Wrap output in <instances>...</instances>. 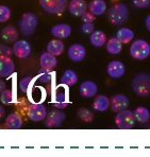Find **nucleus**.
<instances>
[{"instance_id": "obj_10", "label": "nucleus", "mask_w": 150, "mask_h": 157, "mask_svg": "<svg viewBox=\"0 0 150 157\" xmlns=\"http://www.w3.org/2000/svg\"><path fill=\"white\" fill-rule=\"evenodd\" d=\"M68 57L73 62H81L86 56V50L80 44H73L67 50Z\"/></svg>"}, {"instance_id": "obj_12", "label": "nucleus", "mask_w": 150, "mask_h": 157, "mask_svg": "<svg viewBox=\"0 0 150 157\" xmlns=\"http://www.w3.org/2000/svg\"><path fill=\"white\" fill-rule=\"evenodd\" d=\"M68 11L71 15L81 17L87 12V3L85 0H70L68 4Z\"/></svg>"}, {"instance_id": "obj_16", "label": "nucleus", "mask_w": 150, "mask_h": 157, "mask_svg": "<svg viewBox=\"0 0 150 157\" xmlns=\"http://www.w3.org/2000/svg\"><path fill=\"white\" fill-rule=\"evenodd\" d=\"M97 91H98V87H97L96 83L92 82V81H85L83 82L79 87V92L83 98H93L96 96Z\"/></svg>"}, {"instance_id": "obj_9", "label": "nucleus", "mask_w": 150, "mask_h": 157, "mask_svg": "<svg viewBox=\"0 0 150 157\" xmlns=\"http://www.w3.org/2000/svg\"><path fill=\"white\" fill-rule=\"evenodd\" d=\"M12 49L13 54L18 59H27L31 53V46L26 40H16Z\"/></svg>"}, {"instance_id": "obj_5", "label": "nucleus", "mask_w": 150, "mask_h": 157, "mask_svg": "<svg viewBox=\"0 0 150 157\" xmlns=\"http://www.w3.org/2000/svg\"><path fill=\"white\" fill-rule=\"evenodd\" d=\"M130 55L135 59H145L150 55V45L144 39L134 40L130 46Z\"/></svg>"}, {"instance_id": "obj_11", "label": "nucleus", "mask_w": 150, "mask_h": 157, "mask_svg": "<svg viewBox=\"0 0 150 157\" xmlns=\"http://www.w3.org/2000/svg\"><path fill=\"white\" fill-rule=\"evenodd\" d=\"M71 31H73V29L69 25L57 24L50 29V34L57 39H64L70 36Z\"/></svg>"}, {"instance_id": "obj_3", "label": "nucleus", "mask_w": 150, "mask_h": 157, "mask_svg": "<svg viewBox=\"0 0 150 157\" xmlns=\"http://www.w3.org/2000/svg\"><path fill=\"white\" fill-rule=\"evenodd\" d=\"M19 30L25 36H30L34 33L38 28V20L35 14L33 13H25L22 15L19 19Z\"/></svg>"}, {"instance_id": "obj_34", "label": "nucleus", "mask_w": 150, "mask_h": 157, "mask_svg": "<svg viewBox=\"0 0 150 157\" xmlns=\"http://www.w3.org/2000/svg\"><path fill=\"white\" fill-rule=\"evenodd\" d=\"M132 4L137 9H147L150 6V0H132Z\"/></svg>"}, {"instance_id": "obj_20", "label": "nucleus", "mask_w": 150, "mask_h": 157, "mask_svg": "<svg viewBox=\"0 0 150 157\" xmlns=\"http://www.w3.org/2000/svg\"><path fill=\"white\" fill-rule=\"evenodd\" d=\"M47 51L51 54H53L54 56H59L61 55L64 51V44L62 43L61 39H53L50 40L47 44Z\"/></svg>"}, {"instance_id": "obj_37", "label": "nucleus", "mask_w": 150, "mask_h": 157, "mask_svg": "<svg viewBox=\"0 0 150 157\" xmlns=\"http://www.w3.org/2000/svg\"><path fill=\"white\" fill-rule=\"evenodd\" d=\"M81 31L84 34H92L95 31V28L93 24H83L81 26Z\"/></svg>"}, {"instance_id": "obj_26", "label": "nucleus", "mask_w": 150, "mask_h": 157, "mask_svg": "<svg viewBox=\"0 0 150 157\" xmlns=\"http://www.w3.org/2000/svg\"><path fill=\"white\" fill-rule=\"evenodd\" d=\"M91 44L96 48L102 47L105 44H107V36H105V32L102 31H94L91 34V37H89Z\"/></svg>"}, {"instance_id": "obj_22", "label": "nucleus", "mask_w": 150, "mask_h": 157, "mask_svg": "<svg viewBox=\"0 0 150 157\" xmlns=\"http://www.w3.org/2000/svg\"><path fill=\"white\" fill-rule=\"evenodd\" d=\"M105 47H107V51L112 55L119 54L123 50V44L117 39V37H112L109 40H107L105 44Z\"/></svg>"}, {"instance_id": "obj_4", "label": "nucleus", "mask_w": 150, "mask_h": 157, "mask_svg": "<svg viewBox=\"0 0 150 157\" xmlns=\"http://www.w3.org/2000/svg\"><path fill=\"white\" fill-rule=\"evenodd\" d=\"M136 118L133 112L129 109H124L118 112L115 117V124L120 130H130L134 126Z\"/></svg>"}, {"instance_id": "obj_27", "label": "nucleus", "mask_w": 150, "mask_h": 157, "mask_svg": "<svg viewBox=\"0 0 150 157\" xmlns=\"http://www.w3.org/2000/svg\"><path fill=\"white\" fill-rule=\"evenodd\" d=\"M77 81H78L77 75H76L75 71L70 70V69H67V70H65V72L63 73V75H62V78H61V83H62V84L66 85V86H68V87L73 86V85L77 83Z\"/></svg>"}, {"instance_id": "obj_17", "label": "nucleus", "mask_w": 150, "mask_h": 157, "mask_svg": "<svg viewBox=\"0 0 150 157\" xmlns=\"http://www.w3.org/2000/svg\"><path fill=\"white\" fill-rule=\"evenodd\" d=\"M57 64V57L53 54L49 52H44L41 53V57H40V65L41 68L44 69H48V70H51L53 69Z\"/></svg>"}, {"instance_id": "obj_6", "label": "nucleus", "mask_w": 150, "mask_h": 157, "mask_svg": "<svg viewBox=\"0 0 150 157\" xmlns=\"http://www.w3.org/2000/svg\"><path fill=\"white\" fill-rule=\"evenodd\" d=\"M40 6L45 12L49 14H60L67 6V0H38Z\"/></svg>"}, {"instance_id": "obj_35", "label": "nucleus", "mask_w": 150, "mask_h": 157, "mask_svg": "<svg viewBox=\"0 0 150 157\" xmlns=\"http://www.w3.org/2000/svg\"><path fill=\"white\" fill-rule=\"evenodd\" d=\"M83 24H93L95 20V15H93L91 12H86L81 16Z\"/></svg>"}, {"instance_id": "obj_30", "label": "nucleus", "mask_w": 150, "mask_h": 157, "mask_svg": "<svg viewBox=\"0 0 150 157\" xmlns=\"http://www.w3.org/2000/svg\"><path fill=\"white\" fill-rule=\"evenodd\" d=\"M11 10L6 6H0V22H6L11 18Z\"/></svg>"}, {"instance_id": "obj_32", "label": "nucleus", "mask_w": 150, "mask_h": 157, "mask_svg": "<svg viewBox=\"0 0 150 157\" xmlns=\"http://www.w3.org/2000/svg\"><path fill=\"white\" fill-rule=\"evenodd\" d=\"M1 102L6 105H9L12 103L13 101V92L11 90H8V89H4L1 94Z\"/></svg>"}, {"instance_id": "obj_1", "label": "nucleus", "mask_w": 150, "mask_h": 157, "mask_svg": "<svg viewBox=\"0 0 150 157\" xmlns=\"http://www.w3.org/2000/svg\"><path fill=\"white\" fill-rule=\"evenodd\" d=\"M132 90L138 97L150 96V75L138 73L132 80Z\"/></svg>"}, {"instance_id": "obj_13", "label": "nucleus", "mask_w": 150, "mask_h": 157, "mask_svg": "<svg viewBox=\"0 0 150 157\" xmlns=\"http://www.w3.org/2000/svg\"><path fill=\"white\" fill-rule=\"evenodd\" d=\"M129 107V98L124 94H115L111 99V108L113 112L118 113Z\"/></svg>"}, {"instance_id": "obj_8", "label": "nucleus", "mask_w": 150, "mask_h": 157, "mask_svg": "<svg viewBox=\"0 0 150 157\" xmlns=\"http://www.w3.org/2000/svg\"><path fill=\"white\" fill-rule=\"evenodd\" d=\"M28 117L32 121H41L47 117V108L43 104H31L28 108Z\"/></svg>"}, {"instance_id": "obj_40", "label": "nucleus", "mask_w": 150, "mask_h": 157, "mask_svg": "<svg viewBox=\"0 0 150 157\" xmlns=\"http://www.w3.org/2000/svg\"><path fill=\"white\" fill-rule=\"evenodd\" d=\"M3 116H4V109H3V107L0 105V120L2 119V117Z\"/></svg>"}, {"instance_id": "obj_19", "label": "nucleus", "mask_w": 150, "mask_h": 157, "mask_svg": "<svg viewBox=\"0 0 150 157\" xmlns=\"http://www.w3.org/2000/svg\"><path fill=\"white\" fill-rule=\"evenodd\" d=\"M0 36L6 43H15L18 39V31L14 27H6L2 29Z\"/></svg>"}, {"instance_id": "obj_36", "label": "nucleus", "mask_w": 150, "mask_h": 157, "mask_svg": "<svg viewBox=\"0 0 150 157\" xmlns=\"http://www.w3.org/2000/svg\"><path fill=\"white\" fill-rule=\"evenodd\" d=\"M13 53V49L6 45H0V56H11Z\"/></svg>"}, {"instance_id": "obj_38", "label": "nucleus", "mask_w": 150, "mask_h": 157, "mask_svg": "<svg viewBox=\"0 0 150 157\" xmlns=\"http://www.w3.org/2000/svg\"><path fill=\"white\" fill-rule=\"evenodd\" d=\"M145 25H146L147 30L150 32V14L146 17V19H145Z\"/></svg>"}, {"instance_id": "obj_28", "label": "nucleus", "mask_w": 150, "mask_h": 157, "mask_svg": "<svg viewBox=\"0 0 150 157\" xmlns=\"http://www.w3.org/2000/svg\"><path fill=\"white\" fill-rule=\"evenodd\" d=\"M134 115L136 118V121H138L140 123H146L150 118V113L144 106H138L134 109Z\"/></svg>"}, {"instance_id": "obj_39", "label": "nucleus", "mask_w": 150, "mask_h": 157, "mask_svg": "<svg viewBox=\"0 0 150 157\" xmlns=\"http://www.w3.org/2000/svg\"><path fill=\"white\" fill-rule=\"evenodd\" d=\"M4 88H6V83H4L2 80H0V94H2V91L4 90Z\"/></svg>"}, {"instance_id": "obj_23", "label": "nucleus", "mask_w": 150, "mask_h": 157, "mask_svg": "<svg viewBox=\"0 0 150 157\" xmlns=\"http://www.w3.org/2000/svg\"><path fill=\"white\" fill-rule=\"evenodd\" d=\"M68 105L67 97H66V92L64 89L59 88L55 91V97H54V106L60 109L66 108Z\"/></svg>"}, {"instance_id": "obj_33", "label": "nucleus", "mask_w": 150, "mask_h": 157, "mask_svg": "<svg viewBox=\"0 0 150 157\" xmlns=\"http://www.w3.org/2000/svg\"><path fill=\"white\" fill-rule=\"evenodd\" d=\"M31 81H32V77H30V75L29 77H26V78H22V80L19 82V89L20 90H22V92H27Z\"/></svg>"}, {"instance_id": "obj_14", "label": "nucleus", "mask_w": 150, "mask_h": 157, "mask_svg": "<svg viewBox=\"0 0 150 157\" xmlns=\"http://www.w3.org/2000/svg\"><path fill=\"white\" fill-rule=\"evenodd\" d=\"M124 65L119 61H112L109 63L107 67V72L110 78H119L124 77Z\"/></svg>"}, {"instance_id": "obj_18", "label": "nucleus", "mask_w": 150, "mask_h": 157, "mask_svg": "<svg viewBox=\"0 0 150 157\" xmlns=\"http://www.w3.org/2000/svg\"><path fill=\"white\" fill-rule=\"evenodd\" d=\"M89 10L93 15L101 16L103 15L107 10V3L105 0H93L89 4Z\"/></svg>"}, {"instance_id": "obj_31", "label": "nucleus", "mask_w": 150, "mask_h": 157, "mask_svg": "<svg viewBox=\"0 0 150 157\" xmlns=\"http://www.w3.org/2000/svg\"><path fill=\"white\" fill-rule=\"evenodd\" d=\"M38 80L43 84H48V83L51 82V75L49 73V70L44 68L41 69L40 72H38Z\"/></svg>"}, {"instance_id": "obj_2", "label": "nucleus", "mask_w": 150, "mask_h": 157, "mask_svg": "<svg viewBox=\"0 0 150 157\" xmlns=\"http://www.w3.org/2000/svg\"><path fill=\"white\" fill-rule=\"evenodd\" d=\"M129 10L124 3H116L108 12V18L113 25H123L128 20Z\"/></svg>"}, {"instance_id": "obj_15", "label": "nucleus", "mask_w": 150, "mask_h": 157, "mask_svg": "<svg viewBox=\"0 0 150 157\" xmlns=\"http://www.w3.org/2000/svg\"><path fill=\"white\" fill-rule=\"evenodd\" d=\"M14 70H15V65L11 56H0V77H10Z\"/></svg>"}, {"instance_id": "obj_29", "label": "nucleus", "mask_w": 150, "mask_h": 157, "mask_svg": "<svg viewBox=\"0 0 150 157\" xmlns=\"http://www.w3.org/2000/svg\"><path fill=\"white\" fill-rule=\"evenodd\" d=\"M78 117L84 122H91L94 119V114L87 108H80L78 110Z\"/></svg>"}, {"instance_id": "obj_24", "label": "nucleus", "mask_w": 150, "mask_h": 157, "mask_svg": "<svg viewBox=\"0 0 150 157\" xmlns=\"http://www.w3.org/2000/svg\"><path fill=\"white\" fill-rule=\"evenodd\" d=\"M22 120L19 115L16 114V113L10 114L6 120V126L8 128H11V130H18V128H22Z\"/></svg>"}, {"instance_id": "obj_7", "label": "nucleus", "mask_w": 150, "mask_h": 157, "mask_svg": "<svg viewBox=\"0 0 150 157\" xmlns=\"http://www.w3.org/2000/svg\"><path fill=\"white\" fill-rule=\"evenodd\" d=\"M66 119V115L61 109H52L49 112L45 119V125L47 128H59L64 120Z\"/></svg>"}, {"instance_id": "obj_25", "label": "nucleus", "mask_w": 150, "mask_h": 157, "mask_svg": "<svg viewBox=\"0 0 150 157\" xmlns=\"http://www.w3.org/2000/svg\"><path fill=\"white\" fill-rule=\"evenodd\" d=\"M116 37L121 44H128L134 38V32L129 28H121L117 31Z\"/></svg>"}, {"instance_id": "obj_21", "label": "nucleus", "mask_w": 150, "mask_h": 157, "mask_svg": "<svg viewBox=\"0 0 150 157\" xmlns=\"http://www.w3.org/2000/svg\"><path fill=\"white\" fill-rule=\"evenodd\" d=\"M111 105V101L105 94H99L96 97L95 101H94V108L98 112H105Z\"/></svg>"}]
</instances>
